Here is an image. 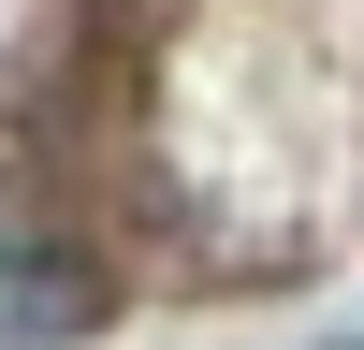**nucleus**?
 <instances>
[{
	"instance_id": "f257e3e1",
	"label": "nucleus",
	"mask_w": 364,
	"mask_h": 350,
	"mask_svg": "<svg viewBox=\"0 0 364 350\" xmlns=\"http://www.w3.org/2000/svg\"><path fill=\"white\" fill-rule=\"evenodd\" d=\"M73 321H87V292H73V277H44V248H0V350L73 336Z\"/></svg>"
}]
</instances>
